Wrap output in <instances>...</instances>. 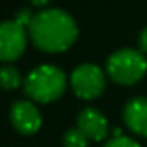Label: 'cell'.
I'll use <instances>...</instances> for the list:
<instances>
[{"label":"cell","mask_w":147,"mask_h":147,"mask_svg":"<svg viewBox=\"0 0 147 147\" xmlns=\"http://www.w3.org/2000/svg\"><path fill=\"white\" fill-rule=\"evenodd\" d=\"M76 128H80L85 137L88 140H94V142H99L102 138L107 137V130H109V125H107V119L106 116L94 109V107H85L80 114H78V119H76Z\"/></svg>","instance_id":"52a82bcc"},{"label":"cell","mask_w":147,"mask_h":147,"mask_svg":"<svg viewBox=\"0 0 147 147\" xmlns=\"http://www.w3.org/2000/svg\"><path fill=\"white\" fill-rule=\"evenodd\" d=\"M123 119L130 131L147 137V97H135L128 100L123 109Z\"/></svg>","instance_id":"ba28073f"},{"label":"cell","mask_w":147,"mask_h":147,"mask_svg":"<svg viewBox=\"0 0 147 147\" xmlns=\"http://www.w3.org/2000/svg\"><path fill=\"white\" fill-rule=\"evenodd\" d=\"M104 147H140L133 138H130V137H125V135H116V137H113Z\"/></svg>","instance_id":"8fae6325"},{"label":"cell","mask_w":147,"mask_h":147,"mask_svg":"<svg viewBox=\"0 0 147 147\" xmlns=\"http://www.w3.org/2000/svg\"><path fill=\"white\" fill-rule=\"evenodd\" d=\"M67 87V78L64 71L57 66L43 64L35 67L24 78V94L40 104H49L57 100Z\"/></svg>","instance_id":"7a4b0ae2"},{"label":"cell","mask_w":147,"mask_h":147,"mask_svg":"<svg viewBox=\"0 0 147 147\" xmlns=\"http://www.w3.org/2000/svg\"><path fill=\"white\" fill-rule=\"evenodd\" d=\"M26 28L16 19L4 21L0 26V59L12 62L19 59L26 50Z\"/></svg>","instance_id":"5b68a950"},{"label":"cell","mask_w":147,"mask_h":147,"mask_svg":"<svg viewBox=\"0 0 147 147\" xmlns=\"http://www.w3.org/2000/svg\"><path fill=\"white\" fill-rule=\"evenodd\" d=\"M71 88L76 94V97L83 100H94L102 95L106 90V75L104 71L92 64V62H83L76 66L71 73Z\"/></svg>","instance_id":"277c9868"},{"label":"cell","mask_w":147,"mask_h":147,"mask_svg":"<svg viewBox=\"0 0 147 147\" xmlns=\"http://www.w3.org/2000/svg\"><path fill=\"white\" fill-rule=\"evenodd\" d=\"M30 2H31L33 5H36V7H45L50 0H30Z\"/></svg>","instance_id":"5bb4252c"},{"label":"cell","mask_w":147,"mask_h":147,"mask_svg":"<svg viewBox=\"0 0 147 147\" xmlns=\"http://www.w3.org/2000/svg\"><path fill=\"white\" fill-rule=\"evenodd\" d=\"M138 47H140V50L144 54H147V26L142 30V33L138 36Z\"/></svg>","instance_id":"4fadbf2b"},{"label":"cell","mask_w":147,"mask_h":147,"mask_svg":"<svg viewBox=\"0 0 147 147\" xmlns=\"http://www.w3.org/2000/svg\"><path fill=\"white\" fill-rule=\"evenodd\" d=\"M0 82H2V87L5 90H14L21 85L23 78H21V73L11 66V64H5L2 67V71H0Z\"/></svg>","instance_id":"9c48e42d"},{"label":"cell","mask_w":147,"mask_h":147,"mask_svg":"<svg viewBox=\"0 0 147 147\" xmlns=\"http://www.w3.org/2000/svg\"><path fill=\"white\" fill-rule=\"evenodd\" d=\"M11 123L23 135H33L42 126V113L33 100H18L11 107Z\"/></svg>","instance_id":"8992f818"},{"label":"cell","mask_w":147,"mask_h":147,"mask_svg":"<svg viewBox=\"0 0 147 147\" xmlns=\"http://www.w3.org/2000/svg\"><path fill=\"white\" fill-rule=\"evenodd\" d=\"M28 31L35 47L50 54L67 50L78 36L75 19L62 9H45L35 14Z\"/></svg>","instance_id":"6da1fadb"},{"label":"cell","mask_w":147,"mask_h":147,"mask_svg":"<svg viewBox=\"0 0 147 147\" xmlns=\"http://www.w3.org/2000/svg\"><path fill=\"white\" fill-rule=\"evenodd\" d=\"M106 71L114 83L135 85L147 73L145 54L135 49H119L107 59Z\"/></svg>","instance_id":"3957f363"},{"label":"cell","mask_w":147,"mask_h":147,"mask_svg":"<svg viewBox=\"0 0 147 147\" xmlns=\"http://www.w3.org/2000/svg\"><path fill=\"white\" fill-rule=\"evenodd\" d=\"M33 18H35V16H33V14H31L28 9H21V11L16 14V18H14V19H16L19 24H23L24 28H30V24H31Z\"/></svg>","instance_id":"7c38bea8"},{"label":"cell","mask_w":147,"mask_h":147,"mask_svg":"<svg viewBox=\"0 0 147 147\" xmlns=\"http://www.w3.org/2000/svg\"><path fill=\"white\" fill-rule=\"evenodd\" d=\"M62 144H64V147H87L88 138L85 137V133L80 128H71L64 133Z\"/></svg>","instance_id":"30bf717a"}]
</instances>
